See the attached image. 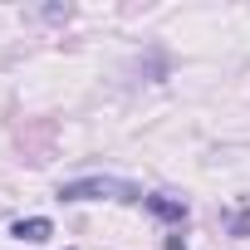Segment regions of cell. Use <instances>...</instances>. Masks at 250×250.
I'll return each mask as SVG.
<instances>
[{"instance_id": "cell-1", "label": "cell", "mask_w": 250, "mask_h": 250, "mask_svg": "<svg viewBox=\"0 0 250 250\" xmlns=\"http://www.w3.org/2000/svg\"><path fill=\"white\" fill-rule=\"evenodd\" d=\"M103 196H118V201H143V191H138V187L113 182V177H83V182H64V187H59V201H103Z\"/></svg>"}, {"instance_id": "cell-2", "label": "cell", "mask_w": 250, "mask_h": 250, "mask_svg": "<svg viewBox=\"0 0 250 250\" xmlns=\"http://www.w3.org/2000/svg\"><path fill=\"white\" fill-rule=\"evenodd\" d=\"M143 206H147L157 221H172V226H182V221H187V201H177V196H167V191L143 196Z\"/></svg>"}, {"instance_id": "cell-3", "label": "cell", "mask_w": 250, "mask_h": 250, "mask_svg": "<svg viewBox=\"0 0 250 250\" xmlns=\"http://www.w3.org/2000/svg\"><path fill=\"white\" fill-rule=\"evenodd\" d=\"M10 235L35 245V240H49V235H54V221H49V216H30V221H15V226H10Z\"/></svg>"}]
</instances>
